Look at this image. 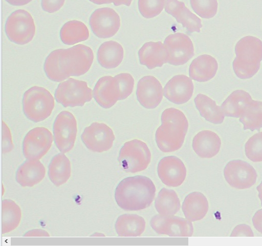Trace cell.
Masks as SVG:
<instances>
[{
	"label": "cell",
	"instance_id": "obj_1",
	"mask_svg": "<svg viewBox=\"0 0 262 246\" xmlns=\"http://www.w3.org/2000/svg\"><path fill=\"white\" fill-rule=\"evenodd\" d=\"M94 59L92 49L78 44L52 51L46 57L43 69L48 78L60 82L70 76H79L90 69Z\"/></svg>",
	"mask_w": 262,
	"mask_h": 246
},
{
	"label": "cell",
	"instance_id": "obj_2",
	"mask_svg": "<svg viewBox=\"0 0 262 246\" xmlns=\"http://www.w3.org/2000/svg\"><path fill=\"white\" fill-rule=\"evenodd\" d=\"M152 181L145 176L137 175L122 179L117 185L115 198L123 210L139 211L151 204L156 194Z\"/></svg>",
	"mask_w": 262,
	"mask_h": 246
},
{
	"label": "cell",
	"instance_id": "obj_3",
	"mask_svg": "<svg viewBox=\"0 0 262 246\" xmlns=\"http://www.w3.org/2000/svg\"><path fill=\"white\" fill-rule=\"evenodd\" d=\"M161 121L155 134L158 148L165 153L179 150L184 143L188 128L186 117L181 111L170 108L162 112Z\"/></svg>",
	"mask_w": 262,
	"mask_h": 246
},
{
	"label": "cell",
	"instance_id": "obj_4",
	"mask_svg": "<svg viewBox=\"0 0 262 246\" xmlns=\"http://www.w3.org/2000/svg\"><path fill=\"white\" fill-rule=\"evenodd\" d=\"M23 109L29 120L38 122L50 116L54 108V99L46 88L33 86L27 90L23 97Z\"/></svg>",
	"mask_w": 262,
	"mask_h": 246
},
{
	"label": "cell",
	"instance_id": "obj_5",
	"mask_svg": "<svg viewBox=\"0 0 262 246\" xmlns=\"http://www.w3.org/2000/svg\"><path fill=\"white\" fill-rule=\"evenodd\" d=\"M150 159L151 153L147 145L136 139L124 143L118 158L122 169L133 173L145 170Z\"/></svg>",
	"mask_w": 262,
	"mask_h": 246
},
{
	"label": "cell",
	"instance_id": "obj_6",
	"mask_svg": "<svg viewBox=\"0 0 262 246\" xmlns=\"http://www.w3.org/2000/svg\"><path fill=\"white\" fill-rule=\"evenodd\" d=\"M5 30L11 42L23 45L33 39L35 33V25L29 12L24 9H18L7 18Z\"/></svg>",
	"mask_w": 262,
	"mask_h": 246
},
{
	"label": "cell",
	"instance_id": "obj_7",
	"mask_svg": "<svg viewBox=\"0 0 262 246\" xmlns=\"http://www.w3.org/2000/svg\"><path fill=\"white\" fill-rule=\"evenodd\" d=\"M54 96L57 102L67 108L83 106L92 99L93 94L86 81L70 78L58 85Z\"/></svg>",
	"mask_w": 262,
	"mask_h": 246
},
{
	"label": "cell",
	"instance_id": "obj_8",
	"mask_svg": "<svg viewBox=\"0 0 262 246\" xmlns=\"http://www.w3.org/2000/svg\"><path fill=\"white\" fill-rule=\"evenodd\" d=\"M55 144L63 153L69 152L74 147L77 132V121L70 112L63 111L56 116L53 126Z\"/></svg>",
	"mask_w": 262,
	"mask_h": 246
},
{
	"label": "cell",
	"instance_id": "obj_9",
	"mask_svg": "<svg viewBox=\"0 0 262 246\" xmlns=\"http://www.w3.org/2000/svg\"><path fill=\"white\" fill-rule=\"evenodd\" d=\"M53 140L51 132L45 127H36L25 135L23 152L27 159H40L48 152Z\"/></svg>",
	"mask_w": 262,
	"mask_h": 246
},
{
	"label": "cell",
	"instance_id": "obj_10",
	"mask_svg": "<svg viewBox=\"0 0 262 246\" xmlns=\"http://www.w3.org/2000/svg\"><path fill=\"white\" fill-rule=\"evenodd\" d=\"M224 175L228 183L237 189L250 188L255 183L257 177L255 169L240 159L229 161L224 169Z\"/></svg>",
	"mask_w": 262,
	"mask_h": 246
},
{
	"label": "cell",
	"instance_id": "obj_11",
	"mask_svg": "<svg viewBox=\"0 0 262 246\" xmlns=\"http://www.w3.org/2000/svg\"><path fill=\"white\" fill-rule=\"evenodd\" d=\"M81 138L88 149L101 153L112 148L115 137L112 129L107 125L95 122L84 129Z\"/></svg>",
	"mask_w": 262,
	"mask_h": 246
},
{
	"label": "cell",
	"instance_id": "obj_12",
	"mask_svg": "<svg viewBox=\"0 0 262 246\" xmlns=\"http://www.w3.org/2000/svg\"><path fill=\"white\" fill-rule=\"evenodd\" d=\"M90 25L96 36L101 38H110L118 31L121 25L120 18L112 8H98L91 14Z\"/></svg>",
	"mask_w": 262,
	"mask_h": 246
},
{
	"label": "cell",
	"instance_id": "obj_13",
	"mask_svg": "<svg viewBox=\"0 0 262 246\" xmlns=\"http://www.w3.org/2000/svg\"><path fill=\"white\" fill-rule=\"evenodd\" d=\"M150 224L157 233L170 237H191L193 233L191 221L174 215H156L151 219Z\"/></svg>",
	"mask_w": 262,
	"mask_h": 246
},
{
	"label": "cell",
	"instance_id": "obj_14",
	"mask_svg": "<svg viewBox=\"0 0 262 246\" xmlns=\"http://www.w3.org/2000/svg\"><path fill=\"white\" fill-rule=\"evenodd\" d=\"M164 44L168 53V63L179 66L186 64L194 56V47L189 37L178 32L167 36Z\"/></svg>",
	"mask_w": 262,
	"mask_h": 246
},
{
	"label": "cell",
	"instance_id": "obj_15",
	"mask_svg": "<svg viewBox=\"0 0 262 246\" xmlns=\"http://www.w3.org/2000/svg\"><path fill=\"white\" fill-rule=\"evenodd\" d=\"M158 175L162 182L169 187L182 184L186 176V168L182 161L174 156L162 158L158 165Z\"/></svg>",
	"mask_w": 262,
	"mask_h": 246
},
{
	"label": "cell",
	"instance_id": "obj_16",
	"mask_svg": "<svg viewBox=\"0 0 262 246\" xmlns=\"http://www.w3.org/2000/svg\"><path fill=\"white\" fill-rule=\"evenodd\" d=\"M234 63L248 66L260 65L262 41L255 36H245L236 43Z\"/></svg>",
	"mask_w": 262,
	"mask_h": 246
},
{
	"label": "cell",
	"instance_id": "obj_17",
	"mask_svg": "<svg viewBox=\"0 0 262 246\" xmlns=\"http://www.w3.org/2000/svg\"><path fill=\"white\" fill-rule=\"evenodd\" d=\"M136 95L138 101L143 107L154 109L160 104L163 98L162 86L154 76H144L138 81Z\"/></svg>",
	"mask_w": 262,
	"mask_h": 246
},
{
	"label": "cell",
	"instance_id": "obj_18",
	"mask_svg": "<svg viewBox=\"0 0 262 246\" xmlns=\"http://www.w3.org/2000/svg\"><path fill=\"white\" fill-rule=\"evenodd\" d=\"M192 80L185 75H177L171 78L164 88L163 94L170 101L177 105L187 102L193 92Z\"/></svg>",
	"mask_w": 262,
	"mask_h": 246
},
{
	"label": "cell",
	"instance_id": "obj_19",
	"mask_svg": "<svg viewBox=\"0 0 262 246\" xmlns=\"http://www.w3.org/2000/svg\"><path fill=\"white\" fill-rule=\"evenodd\" d=\"M165 10L174 17L187 30L193 33L200 32L202 27L201 20L187 8L183 2L178 0H166Z\"/></svg>",
	"mask_w": 262,
	"mask_h": 246
},
{
	"label": "cell",
	"instance_id": "obj_20",
	"mask_svg": "<svg viewBox=\"0 0 262 246\" xmlns=\"http://www.w3.org/2000/svg\"><path fill=\"white\" fill-rule=\"evenodd\" d=\"M140 63L149 69L162 67L168 63V53L161 42L145 43L138 51Z\"/></svg>",
	"mask_w": 262,
	"mask_h": 246
},
{
	"label": "cell",
	"instance_id": "obj_21",
	"mask_svg": "<svg viewBox=\"0 0 262 246\" xmlns=\"http://www.w3.org/2000/svg\"><path fill=\"white\" fill-rule=\"evenodd\" d=\"M93 97L97 103L109 109L119 100V95L114 77L104 76L98 79L94 88Z\"/></svg>",
	"mask_w": 262,
	"mask_h": 246
},
{
	"label": "cell",
	"instance_id": "obj_22",
	"mask_svg": "<svg viewBox=\"0 0 262 246\" xmlns=\"http://www.w3.org/2000/svg\"><path fill=\"white\" fill-rule=\"evenodd\" d=\"M221 140L219 135L210 130H203L197 133L193 138L192 148L201 158H210L220 151Z\"/></svg>",
	"mask_w": 262,
	"mask_h": 246
},
{
	"label": "cell",
	"instance_id": "obj_23",
	"mask_svg": "<svg viewBox=\"0 0 262 246\" xmlns=\"http://www.w3.org/2000/svg\"><path fill=\"white\" fill-rule=\"evenodd\" d=\"M46 170L38 159H27L17 169L16 180L22 187H33L44 178Z\"/></svg>",
	"mask_w": 262,
	"mask_h": 246
},
{
	"label": "cell",
	"instance_id": "obj_24",
	"mask_svg": "<svg viewBox=\"0 0 262 246\" xmlns=\"http://www.w3.org/2000/svg\"><path fill=\"white\" fill-rule=\"evenodd\" d=\"M218 64L215 58L208 54H203L193 59L189 69L190 77L199 82H205L215 76Z\"/></svg>",
	"mask_w": 262,
	"mask_h": 246
},
{
	"label": "cell",
	"instance_id": "obj_25",
	"mask_svg": "<svg viewBox=\"0 0 262 246\" xmlns=\"http://www.w3.org/2000/svg\"><path fill=\"white\" fill-rule=\"evenodd\" d=\"M182 208L186 218L192 222L201 220L206 216L209 204L204 194L194 192L186 196Z\"/></svg>",
	"mask_w": 262,
	"mask_h": 246
},
{
	"label": "cell",
	"instance_id": "obj_26",
	"mask_svg": "<svg viewBox=\"0 0 262 246\" xmlns=\"http://www.w3.org/2000/svg\"><path fill=\"white\" fill-rule=\"evenodd\" d=\"M124 50L119 43L110 40L102 43L97 51V60L100 66L106 69L117 67L122 62Z\"/></svg>",
	"mask_w": 262,
	"mask_h": 246
},
{
	"label": "cell",
	"instance_id": "obj_27",
	"mask_svg": "<svg viewBox=\"0 0 262 246\" xmlns=\"http://www.w3.org/2000/svg\"><path fill=\"white\" fill-rule=\"evenodd\" d=\"M144 219L137 214H123L119 216L115 227L119 237H138L145 230Z\"/></svg>",
	"mask_w": 262,
	"mask_h": 246
},
{
	"label": "cell",
	"instance_id": "obj_28",
	"mask_svg": "<svg viewBox=\"0 0 262 246\" xmlns=\"http://www.w3.org/2000/svg\"><path fill=\"white\" fill-rule=\"evenodd\" d=\"M71 172L70 160L63 153L52 158L48 167V175L55 186L58 187L66 183L71 176Z\"/></svg>",
	"mask_w": 262,
	"mask_h": 246
},
{
	"label": "cell",
	"instance_id": "obj_29",
	"mask_svg": "<svg viewBox=\"0 0 262 246\" xmlns=\"http://www.w3.org/2000/svg\"><path fill=\"white\" fill-rule=\"evenodd\" d=\"M196 109L201 116L207 121L214 124H222L225 118L221 106L206 95L199 94L194 98Z\"/></svg>",
	"mask_w": 262,
	"mask_h": 246
},
{
	"label": "cell",
	"instance_id": "obj_30",
	"mask_svg": "<svg viewBox=\"0 0 262 246\" xmlns=\"http://www.w3.org/2000/svg\"><path fill=\"white\" fill-rule=\"evenodd\" d=\"M252 100L249 93L243 90L232 92L221 106L225 116L239 117L244 107Z\"/></svg>",
	"mask_w": 262,
	"mask_h": 246
},
{
	"label": "cell",
	"instance_id": "obj_31",
	"mask_svg": "<svg viewBox=\"0 0 262 246\" xmlns=\"http://www.w3.org/2000/svg\"><path fill=\"white\" fill-rule=\"evenodd\" d=\"M89 37V31L82 22L72 20L66 23L60 31L62 42L68 45H73L84 41Z\"/></svg>",
	"mask_w": 262,
	"mask_h": 246
},
{
	"label": "cell",
	"instance_id": "obj_32",
	"mask_svg": "<svg viewBox=\"0 0 262 246\" xmlns=\"http://www.w3.org/2000/svg\"><path fill=\"white\" fill-rule=\"evenodd\" d=\"M180 201L176 192L165 188L159 191L155 201L157 211L163 216L174 215L180 210Z\"/></svg>",
	"mask_w": 262,
	"mask_h": 246
},
{
	"label": "cell",
	"instance_id": "obj_33",
	"mask_svg": "<svg viewBox=\"0 0 262 246\" xmlns=\"http://www.w3.org/2000/svg\"><path fill=\"white\" fill-rule=\"evenodd\" d=\"M244 129L259 131L262 128V101L252 100L243 108L239 117Z\"/></svg>",
	"mask_w": 262,
	"mask_h": 246
},
{
	"label": "cell",
	"instance_id": "obj_34",
	"mask_svg": "<svg viewBox=\"0 0 262 246\" xmlns=\"http://www.w3.org/2000/svg\"><path fill=\"white\" fill-rule=\"evenodd\" d=\"M21 217L20 207L12 200L2 201V233L10 232L19 225Z\"/></svg>",
	"mask_w": 262,
	"mask_h": 246
},
{
	"label": "cell",
	"instance_id": "obj_35",
	"mask_svg": "<svg viewBox=\"0 0 262 246\" xmlns=\"http://www.w3.org/2000/svg\"><path fill=\"white\" fill-rule=\"evenodd\" d=\"M190 3L194 12L202 18H211L217 13V0H190Z\"/></svg>",
	"mask_w": 262,
	"mask_h": 246
},
{
	"label": "cell",
	"instance_id": "obj_36",
	"mask_svg": "<svg viewBox=\"0 0 262 246\" xmlns=\"http://www.w3.org/2000/svg\"><path fill=\"white\" fill-rule=\"evenodd\" d=\"M247 157L253 162L262 161V132L252 136L245 146Z\"/></svg>",
	"mask_w": 262,
	"mask_h": 246
},
{
	"label": "cell",
	"instance_id": "obj_37",
	"mask_svg": "<svg viewBox=\"0 0 262 246\" xmlns=\"http://www.w3.org/2000/svg\"><path fill=\"white\" fill-rule=\"evenodd\" d=\"M166 0H138L139 11L146 18H151L161 13L165 7Z\"/></svg>",
	"mask_w": 262,
	"mask_h": 246
},
{
	"label": "cell",
	"instance_id": "obj_38",
	"mask_svg": "<svg viewBox=\"0 0 262 246\" xmlns=\"http://www.w3.org/2000/svg\"><path fill=\"white\" fill-rule=\"evenodd\" d=\"M119 95V100L126 99L133 92L134 79L129 73H122L114 77Z\"/></svg>",
	"mask_w": 262,
	"mask_h": 246
},
{
	"label": "cell",
	"instance_id": "obj_39",
	"mask_svg": "<svg viewBox=\"0 0 262 246\" xmlns=\"http://www.w3.org/2000/svg\"><path fill=\"white\" fill-rule=\"evenodd\" d=\"M13 148L10 130L6 124L2 121V153L10 152Z\"/></svg>",
	"mask_w": 262,
	"mask_h": 246
},
{
	"label": "cell",
	"instance_id": "obj_40",
	"mask_svg": "<svg viewBox=\"0 0 262 246\" xmlns=\"http://www.w3.org/2000/svg\"><path fill=\"white\" fill-rule=\"evenodd\" d=\"M65 0H41L42 9L48 13H54L58 11L63 5Z\"/></svg>",
	"mask_w": 262,
	"mask_h": 246
},
{
	"label": "cell",
	"instance_id": "obj_41",
	"mask_svg": "<svg viewBox=\"0 0 262 246\" xmlns=\"http://www.w3.org/2000/svg\"><path fill=\"white\" fill-rule=\"evenodd\" d=\"M230 236H248L253 237L254 234L251 228L246 224L236 225L233 230Z\"/></svg>",
	"mask_w": 262,
	"mask_h": 246
},
{
	"label": "cell",
	"instance_id": "obj_42",
	"mask_svg": "<svg viewBox=\"0 0 262 246\" xmlns=\"http://www.w3.org/2000/svg\"><path fill=\"white\" fill-rule=\"evenodd\" d=\"M252 222L256 230L262 233V209L257 211L254 214Z\"/></svg>",
	"mask_w": 262,
	"mask_h": 246
},
{
	"label": "cell",
	"instance_id": "obj_43",
	"mask_svg": "<svg viewBox=\"0 0 262 246\" xmlns=\"http://www.w3.org/2000/svg\"><path fill=\"white\" fill-rule=\"evenodd\" d=\"M7 2L13 6H24L28 4L32 0H5Z\"/></svg>",
	"mask_w": 262,
	"mask_h": 246
},
{
	"label": "cell",
	"instance_id": "obj_44",
	"mask_svg": "<svg viewBox=\"0 0 262 246\" xmlns=\"http://www.w3.org/2000/svg\"><path fill=\"white\" fill-rule=\"evenodd\" d=\"M112 3L116 6L120 5H125L126 6H129L132 3L133 0H111Z\"/></svg>",
	"mask_w": 262,
	"mask_h": 246
},
{
	"label": "cell",
	"instance_id": "obj_45",
	"mask_svg": "<svg viewBox=\"0 0 262 246\" xmlns=\"http://www.w3.org/2000/svg\"><path fill=\"white\" fill-rule=\"evenodd\" d=\"M89 1L95 4H97V5L112 3L111 0H89Z\"/></svg>",
	"mask_w": 262,
	"mask_h": 246
},
{
	"label": "cell",
	"instance_id": "obj_46",
	"mask_svg": "<svg viewBox=\"0 0 262 246\" xmlns=\"http://www.w3.org/2000/svg\"><path fill=\"white\" fill-rule=\"evenodd\" d=\"M256 189L258 192V197L261 201V205L262 206V181L257 187Z\"/></svg>",
	"mask_w": 262,
	"mask_h": 246
}]
</instances>
